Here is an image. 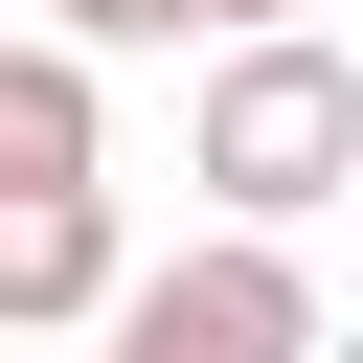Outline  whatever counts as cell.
I'll return each mask as SVG.
<instances>
[{
  "instance_id": "cell-1",
  "label": "cell",
  "mask_w": 363,
  "mask_h": 363,
  "mask_svg": "<svg viewBox=\"0 0 363 363\" xmlns=\"http://www.w3.org/2000/svg\"><path fill=\"white\" fill-rule=\"evenodd\" d=\"M204 204L227 227H318L340 182H363V68L318 45V23H227V68H204Z\"/></svg>"
},
{
  "instance_id": "cell-2",
  "label": "cell",
  "mask_w": 363,
  "mask_h": 363,
  "mask_svg": "<svg viewBox=\"0 0 363 363\" xmlns=\"http://www.w3.org/2000/svg\"><path fill=\"white\" fill-rule=\"evenodd\" d=\"M91 340L113 363H318V272H295V227H204L182 272H113Z\"/></svg>"
},
{
  "instance_id": "cell-3",
  "label": "cell",
  "mask_w": 363,
  "mask_h": 363,
  "mask_svg": "<svg viewBox=\"0 0 363 363\" xmlns=\"http://www.w3.org/2000/svg\"><path fill=\"white\" fill-rule=\"evenodd\" d=\"M113 272H136L113 250V182H0V340H91Z\"/></svg>"
},
{
  "instance_id": "cell-4",
  "label": "cell",
  "mask_w": 363,
  "mask_h": 363,
  "mask_svg": "<svg viewBox=\"0 0 363 363\" xmlns=\"http://www.w3.org/2000/svg\"><path fill=\"white\" fill-rule=\"evenodd\" d=\"M91 159H113L91 45H0V182H91Z\"/></svg>"
},
{
  "instance_id": "cell-5",
  "label": "cell",
  "mask_w": 363,
  "mask_h": 363,
  "mask_svg": "<svg viewBox=\"0 0 363 363\" xmlns=\"http://www.w3.org/2000/svg\"><path fill=\"white\" fill-rule=\"evenodd\" d=\"M68 45H204V0H68Z\"/></svg>"
},
{
  "instance_id": "cell-6",
  "label": "cell",
  "mask_w": 363,
  "mask_h": 363,
  "mask_svg": "<svg viewBox=\"0 0 363 363\" xmlns=\"http://www.w3.org/2000/svg\"><path fill=\"white\" fill-rule=\"evenodd\" d=\"M227 23H295V0H204V45H227Z\"/></svg>"
},
{
  "instance_id": "cell-7",
  "label": "cell",
  "mask_w": 363,
  "mask_h": 363,
  "mask_svg": "<svg viewBox=\"0 0 363 363\" xmlns=\"http://www.w3.org/2000/svg\"><path fill=\"white\" fill-rule=\"evenodd\" d=\"M0 363H23V340H0Z\"/></svg>"
}]
</instances>
